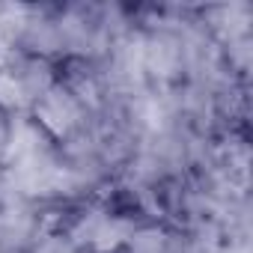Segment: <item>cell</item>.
I'll return each instance as SVG.
<instances>
[{
    "mask_svg": "<svg viewBox=\"0 0 253 253\" xmlns=\"http://www.w3.org/2000/svg\"><path fill=\"white\" fill-rule=\"evenodd\" d=\"M36 116L54 134H69L75 125L81 122V104L78 95L60 86H48V92L39 95L36 101Z\"/></svg>",
    "mask_w": 253,
    "mask_h": 253,
    "instance_id": "obj_1",
    "label": "cell"
}]
</instances>
